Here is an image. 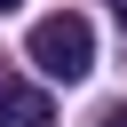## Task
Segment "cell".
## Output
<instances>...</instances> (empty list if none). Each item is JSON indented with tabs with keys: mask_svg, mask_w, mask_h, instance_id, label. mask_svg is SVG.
<instances>
[{
	"mask_svg": "<svg viewBox=\"0 0 127 127\" xmlns=\"http://www.w3.org/2000/svg\"><path fill=\"white\" fill-rule=\"evenodd\" d=\"M24 48H32V64H40L48 79H87V71H95V32H87V16H71V8L40 16Z\"/></svg>",
	"mask_w": 127,
	"mask_h": 127,
	"instance_id": "obj_1",
	"label": "cell"
},
{
	"mask_svg": "<svg viewBox=\"0 0 127 127\" xmlns=\"http://www.w3.org/2000/svg\"><path fill=\"white\" fill-rule=\"evenodd\" d=\"M0 127H56V103L24 79H0Z\"/></svg>",
	"mask_w": 127,
	"mask_h": 127,
	"instance_id": "obj_2",
	"label": "cell"
},
{
	"mask_svg": "<svg viewBox=\"0 0 127 127\" xmlns=\"http://www.w3.org/2000/svg\"><path fill=\"white\" fill-rule=\"evenodd\" d=\"M103 127H127V103H119V111H103Z\"/></svg>",
	"mask_w": 127,
	"mask_h": 127,
	"instance_id": "obj_3",
	"label": "cell"
},
{
	"mask_svg": "<svg viewBox=\"0 0 127 127\" xmlns=\"http://www.w3.org/2000/svg\"><path fill=\"white\" fill-rule=\"evenodd\" d=\"M119 24H127V0H119Z\"/></svg>",
	"mask_w": 127,
	"mask_h": 127,
	"instance_id": "obj_4",
	"label": "cell"
},
{
	"mask_svg": "<svg viewBox=\"0 0 127 127\" xmlns=\"http://www.w3.org/2000/svg\"><path fill=\"white\" fill-rule=\"evenodd\" d=\"M0 8H16V0H0Z\"/></svg>",
	"mask_w": 127,
	"mask_h": 127,
	"instance_id": "obj_5",
	"label": "cell"
}]
</instances>
